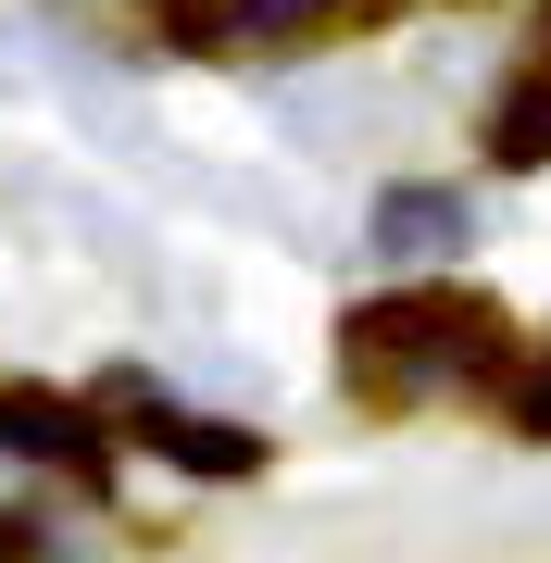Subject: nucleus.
I'll use <instances>...</instances> for the list:
<instances>
[{"label": "nucleus", "mask_w": 551, "mask_h": 563, "mask_svg": "<svg viewBox=\"0 0 551 563\" xmlns=\"http://www.w3.org/2000/svg\"><path fill=\"white\" fill-rule=\"evenodd\" d=\"M489 339H502L489 301H451V288L427 301V288H401V301H364V313H351V376L388 388V401H401V388H464Z\"/></svg>", "instance_id": "1"}, {"label": "nucleus", "mask_w": 551, "mask_h": 563, "mask_svg": "<svg viewBox=\"0 0 551 563\" xmlns=\"http://www.w3.org/2000/svg\"><path fill=\"white\" fill-rule=\"evenodd\" d=\"M0 451H25V463H76V476L101 463V439H88L76 401H25V388L0 401Z\"/></svg>", "instance_id": "2"}, {"label": "nucleus", "mask_w": 551, "mask_h": 563, "mask_svg": "<svg viewBox=\"0 0 551 563\" xmlns=\"http://www.w3.org/2000/svg\"><path fill=\"white\" fill-rule=\"evenodd\" d=\"M451 239H464V213H451L439 201V188H401V201H376V251H451Z\"/></svg>", "instance_id": "3"}, {"label": "nucleus", "mask_w": 551, "mask_h": 563, "mask_svg": "<svg viewBox=\"0 0 551 563\" xmlns=\"http://www.w3.org/2000/svg\"><path fill=\"white\" fill-rule=\"evenodd\" d=\"M164 451L188 463V476H251V463H264V439H239V426H201V413H164Z\"/></svg>", "instance_id": "4"}, {"label": "nucleus", "mask_w": 551, "mask_h": 563, "mask_svg": "<svg viewBox=\"0 0 551 563\" xmlns=\"http://www.w3.org/2000/svg\"><path fill=\"white\" fill-rule=\"evenodd\" d=\"M489 163H551V88H539V101H502V139H489Z\"/></svg>", "instance_id": "5"}, {"label": "nucleus", "mask_w": 551, "mask_h": 563, "mask_svg": "<svg viewBox=\"0 0 551 563\" xmlns=\"http://www.w3.org/2000/svg\"><path fill=\"white\" fill-rule=\"evenodd\" d=\"M514 426H527V439H551V363L527 376V401H514Z\"/></svg>", "instance_id": "6"}, {"label": "nucleus", "mask_w": 551, "mask_h": 563, "mask_svg": "<svg viewBox=\"0 0 551 563\" xmlns=\"http://www.w3.org/2000/svg\"><path fill=\"white\" fill-rule=\"evenodd\" d=\"M0 563H38V539H25V526H0Z\"/></svg>", "instance_id": "7"}]
</instances>
